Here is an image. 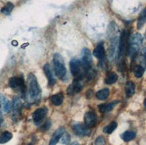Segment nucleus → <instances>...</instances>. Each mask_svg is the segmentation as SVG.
Returning <instances> with one entry per match:
<instances>
[{"mask_svg":"<svg viewBox=\"0 0 146 145\" xmlns=\"http://www.w3.org/2000/svg\"><path fill=\"white\" fill-rule=\"evenodd\" d=\"M53 64H54V71L56 75L59 79L64 80L66 75V69L65 66V62L64 59H63V56L60 54L56 53L54 55Z\"/></svg>","mask_w":146,"mask_h":145,"instance_id":"obj_1","label":"nucleus"},{"mask_svg":"<svg viewBox=\"0 0 146 145\" xmlns=\"http://www.w3.org/2000/svg\"><path fill=\"white\" fill-rule=\"evenodd\" d=\"M143 42V37L140 33H135L133 35L128 41V47H127V55H135L140 48L141 44Z\"/></svg>","mask_w":146,"mask_h":145,"instance_id":"obj_2","label":"nucleus"},{"mask_svg":"<svg viewBox=\"0 0 146 145\" xmlns=\"http://www.w3.org/2000/svg\"><path fill=\"white\" fill-rule=\"evenodd\" d=\"M29 80V92H30V97L31 99H38L40 94V88L38 83L37 79L33 73H30L28 76Z\"/></svg>","mask_w":146,"mask_h":145,"instance_id":"obj_3","label":"nucleus"},{"mask_svg":"<svg viewBox=\"0 0 146 145\" xmlns=\"http://www.w3.org/2000/svg\"><path fill=\"white\" fill-rule=\"evenodd\" d=\"M82 62L79 59L74 58V59L71 60V62H70V69H71V73L74 75H75V80L80 81V80H82V78L84 77L85 73H82ZM82 69H84V68H82Z\"/></svg>","mask_w":146,"mask_h":145,"instance_id":"obj_4","label":"nucleus"},{"mask_svg":"<svg viewBox=\"0 0 146 145\" xmlns=\"http://www.w3.org/2000/svg\"><path fill=\"white\" fill-rule=\"evenodd\" d=\"M82 66L85 72H88L92 67V54L88 48L82 49Z\"/></svg>","mask_w":146,"mask_h":145,"instance_id":"obj_5","label":"nucleus"},{"mask_svg":"<svg viewBox=\"0 0 146 145\" xmlns=\"http://www.w3.org/2000/svg\"><path fill=\"white\" fill-rule=\"evenodd\" d=\"M47 114H48L47 108H40L35 110L33 114V118L35 124H40L43 121V119L46 117Z\"/></svg>","mask_w":146,"mask_h":145,"instance_id":"obj_6","label":"nucleus"},{"mask_svg":"<svg viewBox=\"0 0 146 145\" xmlns=\"http://www.w3.org/2000/svg\"><path fill=\"white\" fill-rule=\"evenodd\" d=\"M97 123V116L93 111L87 112L84 116V124L87 127L92 128L96 125Z\"/></svg>","mask_w":146,"mask_h":145,"instance_id":"obj_7","label":"nucleus"},{"mask_svg":"<svg viewBox=\"0 0 146 145\" xmlns=\"http://www.w3.org/2000/svg\"><path fill=\"white\" fill-rule=\"evenodd\" d=\"M74 132L80 136H85L88 135L90 134V130H89V127H87L85 124H74L73 126Z\"/></svg>","mask_w":146,"mask_h":145,"instance_id":"obj_8","label":"nucleus"},{"mask_svg":"<svg viewBox=\"0 0 146 145\" xmlns=\"http://www.w3.org/2000/svg\"><path fill=\"white\" fill-rule=\"evenodd\" d=\"M126 36H125V31L123 30L121 35L119 38V42H118V56L120 58L124 52L125 51V46H126Z\"/></svg>","mask_w":146,"mask_h":145,"instance_id":"obj_9","label":"nucleus"},{"mask_svg":"<svg viewBox=\"0 0 146 145\" xmlns=\"http://www.w3.org/2000/svg\"><path fill=\"white\" fill-rule=\"evenodd\" d=\"M9 86L12 89H23L24 83L21 78L13 77L9 80Z\"/></svg>","mask_w":146,"mask_h":145,"instance_id":"obj_10","label":"nucleus"},{"mask_svg":"<svg viewBox=\"0 0 146 145\" xmlns=\"http://www.w3.org/2000/svg\"><path fill=\"white\" fill-rule=\"evenodd\" d=\"M43 70L45 72L47 77H48V84L49 86H53L55 84V78H54V73L51 70V67L48 64H46L43 67Z\"/></svg>","mask_w":146,"mask_h":145,"instance_id":"obj_11","label":"nucleus"},{"mask_svg":"<svg viewBox=\"0 0 146 145\" xmlns=\"http://www.w3.org/2000/svg\"><path fill=\"white\" fill-rule=\"evenodd\" d=\"M93 56L95 58H97L99 59H102L105 56V49H104V46L103 43H99L98 46L95 48V49L93 50Z\"/></svg>","mask_w":146,"mask_h":145,"instance_id":"obj_12","label":"nucleus"},{"mask_svg":"<svg viewBox=\"0 0 146 145\" xmlns=\"http://www.w3.org/2000/svg\"><path fill=\"white\" fill-rule=\"evenodd\" d=\"M64 133H65L64 128H58L55 132V134H53L51 140H50V142H49V145H56V143H58V142L61 139V137Z\"/></svg>","mask_w":146,"mask_h":145,"instance_id":"obj_13","label":"nucleus"},{"mask_svg":"<svg viewBox=\"0 0 146 145\" xmlns=\"http://www.w3.org/2000/svg\"><path fill=\"white\" fill-rule=\"evenodd\" d=\"M81 90H82V84L79 83V81H75L74 83H72L68 87L67 93L70 94V95H73L74 93H77V92L81 91Z\"/></svg>","mask_w":146,"mask_h":145,"instance_id":"obj_14","label":"nucleus"},{"mask_svg":"<svg viewBox=\"0 0 146 145\" xmlns=\"http://www.w3.org/2000/svg\"><path fill=\"white\" fill-rule=\"evenodd\" d=\"M117 103H118V101H114V102L108 103V104H101V105H99L98 108H99V110L102 113L109 112V111H111L114 108H115Z\"/></svg>","mask_w":146,"mask_h":145,"instance_id":"obj_15","label":"nucleus"},{"mask_svg":"<svg viewBox=\"0 0 146 145\" xmlns=\"http://www.w3.org/2000/svg\"><path fill=\"white\" fill-rule=\"evenodd\" d=\"M125 94L127 97H131L135 94V85L133 81H127L125 84Z\"/></svg>","mask_w":146,"mask_h":145,"instance_id":"obj_16","label":"nucleus"},{"mask_svg":"<svg viewBox=\"0 0 146 145\" xmlns=\"http://www.w3.org/2000/svg\"><path fill=\"white\" fill-rule=\"evenodd\" d=\"M146 23V8H144L142 12L140 15L138 17V20H137V28L138 29H141L143 25Z\"/></svg>","mask_w":146,"mask_h":145,"instance_id":"obj_17","label":"nucleus"},{"mask_svg":"<svg viewBox=\"0 0 146 145\" xmlns=\"http://www.w3.org/2000/svg\"><path fill=\"white\" fill-rule=\"evenodd\" d=\"M63 99H64V98H63L62 94L61 93H58V94L53 95L51 97V102L55 106H60L63 103Z\"/></svg>","mask_w":146,"mask_h":145,"instance_id":"obj_18","label":"nucleus"},{"mask_svg":"<svg viewBox=\"0 0 146 145\" xmlns=\"http://www.w3.org/2000/svg\"><path fill=\"white\" fill-rule=\"evenodd\" d=\"M121 137L125 142H130L135 138V133L132 131H126L121 135Z\"/></svg>","mask_w":146,"mask_h":145,"instance_id":"obj_19","label":"nucleus"},{"mask_svg":"<svg viewBox=\"0 0 146 145\" xmlns=\"http://www.w3.org/2000/svg\"><path fill=\"white\" fill-rule=\"evenodd\" d=\"M110 96V91L109 89H103L100 90L96 93V97L97 99H100V100H105L106 99H108V97Z\"/></svg>","mask_w":146,"mask_h":145,"instance_id":"obj_20","label":"nucleus"},{"mask_svg":"<svg viewBox=\"0 0 146 145\" xmlns=\"http://www.w3.org/2000/svg\"><path fill=\"white\" fill-rule=\"evenodd\" d=\"M117 81V74L115 73H111L106 77L105 83L107 84H113V83H115Z\"/></svg>","mask_w":146,"mask_h":145,"instance_id":"obj_21","label":"nucleus"},{"mask_svg":"<svg viewBox=\"0 0 146 145\" xmlns=\"http://www.w3.org/2000/svg\"><path fill=\"white\" fill-rule=\"evenodd\" d=\"M117 126V124L116 122H111L110 124H108L107 126L104 127L103 132H104V133H106V134H112L113 132L116 130Z\"/></svg>","mask_w":146,"mask_h":145,"instance_id":"obj_22","label":"nucleus"},{"mask_svg":"<svg viewBox=\"0 0 146 145\" xmlns=\"http://www.w3.org/2000/svg\"><path fill=\"white\" fill-rule=\"evenodd\" d=\"M12 134L9 133V132H5L1 135H0V143H5L9 142L12 139Z\"/></svg>","mask_w":146,"mask_h":145,"instance_id":"obj_23","label":"nucleus"},{"mask_svg":"<svg viewBox=\"0 0 146 145\" xmlns=\"http://www.w3.org/2000/svg\"><path fill=\"white\" fill-rule=\"evenodd\" d=\"M12 107H13L12 102H11V101H9V100H6V101H5V102L1 107H0V109H1L2 113H4V114H5V113H8V112L11 110Z\"/></svg>","mask_w":146,"mask_h":145,"instance_id":"obj_24","label":"nucleus"},{"mask_svg":"<svg viewBox=\"0 0 146 145\" xmlns=\"http://www.w3.org/2000/svg\"><path fill=\"white\" fill-rule=\"evenodd\" d=\"M135 76L136 78H141L144 73V68L142 66H136L135 67Z\"/></svg>","mask_w":146,"mask_h":145,"instance_id":"obj_25","label":"nucleus"},{"mask_svg":"<svg viewBox=\"0 0 146 145\" xmlns=\"http://www.w3.org/2000/svg\"><path fill=\"white\" fill-rule=\"evenodd\" d=\"M13 8H14V5H13L12 3H8V4H6L5 6H4V7L2 8L1 13L5 15H9L11 14Z\"/></svg>","mask_w":146,"mask_h":145,"instance_id":"obj_26","label":"nucleus"},{"mask_svg":"<svg viewBox=\"0 0 146 145\" xmlns=\"http://www.w3.org/2000/svg\"><path fill=\"white\" fill-rule=\"evenodd\" d=\"M12 105H13L12 108L14 109L15 111H16V110H18L19 109L21 108V100L19 99L18 98H15L14 102L12 103Z\"/></svg>","mask_w":146,"mask_h":145,"instance_id":"obj_27","label":"nucleus"},{"mask_svg":"<svg viewBox=\"0 0 146 145\" xmlns=\"http://www.w3.org/2000/svg\"><path fill=\"white\" fill-rule=\"evenodd\" d=\"M61 139H62V143L67 144V143H69V142H70V135H69L68 134L64 133L61 137Z\"/></svg>","mask_w":146,"mask_h":145,"instance_id":"obj_28","label":"nucleus"},{"mask_svg":"<svg viewBox=\"0 0 146 145\" xmlns=\"http://www.w3.org/2000/svg\"><path fill=\"white\" fill-rule=\"evenodd\" d=\"M105 144H106V142L102 136H99L97 139L95 140V142H94V145H105Z\"/></svg>","mask_w":146,"mask_h":145,"instance_id":"obj_29","label":"nucleus"},{"mask_svg":"<svg viewBox=\"0 0 146 145\" xmlns=\"http://www.w3.org/2000/svg\"><path fill=\"white\" fill-rule=\"evenodd\" d=\"M142 56H143V66L146 67V48H144L143 49Z\"/></svg>","mask_w":146,"mask_h":145,"instance_id":"obj_30","label":"nucleus"},{"mask_svg":"<svg viewBox=\"0 0 146 145\" xmlns=\"http://www.w3.org/2000/svg\"><path fill=\"white\" fill-rule=\"evenodd\" d=\"M6 100H7V99H5V97L3 95V94L0 93V107H1V106H2L5 101H6Z\"/></svg>","mask_w":146,"mask_h":145,"instance_id":"obj_31","label":"nucleus"},{"mask_svg":"<svg viewBox=\"0 0 146 145\" xmlns=\"http://www.w3.org/2000/svg\"><path fill=\"white\" fill-rule=\"evenodd\" d=\"M49 127H50V122H49V121H48V122H46V123H45V124H44L43 126L41 127V129H42L43 131H46V130H48Z\"/></svg>","mask_w":146,"mask_h":145,"instance_id":"obj_32","label":"nucleus"},{"mask_svg":"<svg viewBox=\"0 0 146 145\" xmlns=\"http://www.w3.org/2000/svg\"><path fill=\"white\" fill-rule=\"evenodd\" d=\"M2 122H3V119H2V117H0V126H1V124H2Z\"/></svg>","mask_w":146,"mask_h":145,"instance_id":"obj_33","label":"nucleus"},{"mask_svg":"<svg viewBox=\"0 0 146 145\" xmlns=\"http://www.w3.org/2000/svg\"><path fill=\"white\" fill-rule=\"evenodd\" d=\"M69 145H79L77 142H74V143H71V144H69Z\"/></svg>","mask_w":146,"mask_h":145,"instance_id":"obj_34","label":"nucleus"},{"mask_svg":"<svg viewBox=\"0 0 146 145\" xmlns=\"http://www.w3.org/2000/svg\"><path fill=\"white\" fill-rule=\"evenodd\" d=\"M143 105H144V107H145V109H146V99H144V102H143Z\"/></svg>","mask_w":146,"mask_h":145,"instance_id":"obj_35","label":"nucleus"},{"mask_svg":"<svg viewBox=\"0 0 146 145\" xmlns=\"http://www.w3.org/2000/svg\"><path fill=\"white\" fill-rule=\"evenodd\" d=\"M14 45L15 46V45H17V42H15V41H14Z\"/></svg>","mask_w":146,"mask_h":145,"instance_id":"obj_36","label":"nucleus"}]
</instances>
